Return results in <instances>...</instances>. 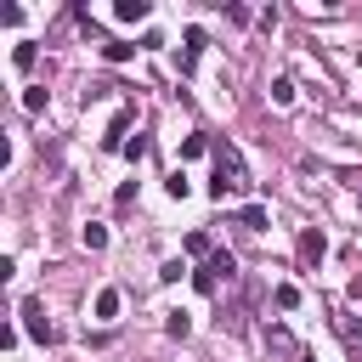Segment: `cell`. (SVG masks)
I'll return each instance as SVG.
<instances>
[{
    "label": "cell",
    "instance_id": "obj_1",
    "mask_svg": "<svg viewBox=\"0 0 362 362\" xmlns=\"http://www.w3.org/2000/svg\"><path fill=\"white\" fill-rule=\"evenodd\" d=\"M209 158H215V181H209V198H232V192H243L249 187V175H243V158H238V147L232 141H209Z\"/></svg>",
    "mask_w": 362,
    "mask_h": 362
},
{
    "label": "cell",
    "instance_id": "obj_2",
    "mask_svg": "<svg viewBox=\"0 0 362 362\" xmlns=\"http://www.w3.org/2000/svg\"><path fill=\"white\" fill-rule=\"evenodd\" d=\"M17 317H23V328H28L40 345H57V328L45 322V305H40V300H23V305H17Z\"/></svg>",
    "mask_w": 362,
    "mask_h": 362
},
{
    "label": "cell",
    "instance_id": "obj_3",
    "mask_svg": "<svg viewBox=\"0 0 362 362\" xmlns=\"http://www.w3.org/2000/svg\"><path fill=\"white\" fill-rule=\"evenodd\" d=\"M130 124H136V107L124 102V107H119V113L107 119V136H102V147H107V153H113V147L124 153V130H130Z\"/></svg>",
    "mask_w": 362,
    "mask_h": 362
},
{
    "label": "cell",
    "instance_id": "obj_4",
    "mask_svg": "<svg viewBox=\"0 0 362 362\" xmlns=\"http://www.w3.org/2000/svg\"><path fill=\"white\" fill-rule=\"evenodd\" d=\"M322 255H328V238H322V226H305V232H300V260H305V266H317Z\"/></svg>",
    "mask_w": 362,
    "mask_h": 362
},
{
    "label": "cell",
    "instance_id": "obj_5",
    "mask_svg": "<svg viewBox=\"0 0 362 362\" xmlns=\"http://www.w3.org/2000/svg\"><path fill=\"white\" fill-rule=\"evenodd\" d=\"M198 51H204V28H187V45H181V57H175V68L192 74V68H198Z\"/></svg>",
    "mask_w": 362,
    "mask_h": 362
},
{
    "label": "cell",
    "instance_id": "obj_6",
    "mask_svg": "<svg viewBox=\"0 0 362 362\" xmlns=\"http://www.w3.org/2000/svg\"><path fill=\"white\" fill-rule=\"evenodd\" d=\"M204 266H209V277H215V283H232V277H238V260H232V249H215Z\"/></svg>",
    "mask_w": 362,
    "mask_h": 362
},
{
    "label": "cell",
    "instance_id": "obj_7",
    "mask_svg": "<svg viewBox=\"0 0 362 362\" xmlns=\"http://www.w3.org/2000/svg\"><path fill=\"white\" fill-rule=\"evenodd\" d=\"M119 305H124V294H119V288H102V294H96V322H113Z\"/></svg>",
    "mask_w": 362,
    "mask_h": 362
},
{
    "label": "cell",
    "instance_id": "obj_8",
    "mask_svg": "<svg viewBox=\"0 0 362 362\" xmlns=\"http://www.w3.org/2000/svg\"><path fill=\"white\" fill-rule=\"evenodd\" d=\"M147 11H153L147 0H119V6H113V17H119V23H147Z\"/></svg>",
    "mask_w": 362,
    "mask_h": 362
},
{
    "label": "cell",
    "instance_id": "obj_9",
    "mask_svg": "<svg viewBox=\"0 0 362 362\" xmlns=\"http://www.w3.org/2000/svg\"><path fill=\"white\" fill-rule=\"evenodd\" d=\"M164 334H170V339H187V334H192V317H187V311H164Z\"/></svg>",
    "mask_w": 362,
    "mask_h": 362
},
{
    "label": "cell",
    "instance_id": "obj_10",
    "mask_svg": "<svg viewBox=\"0 0 362 362\" xmlns=\"http://www.w3.org/2000/svg\"><path fill=\"white\" fill-rule=\"evenodd\" d=\"M11 62H17V74H28V68L40 62V45H34V40H23V45L11 51Z\"/></svg>",
    "mask_w": 362,
    "mask_h": 362
},
{
    "label": "cell",
    "instance_id": "obj_11",
    "mask_svg": "<svg viewBox=\"0 0 362 362\" xmlns=\"http://www.w3.org/2000/svg\"><path fill=\"white\" fill-rule=\"evenodd\" d=\"M79 243H85V249H107V226H102V221L79 226Z\"/></svg>",
    "mask_w": 362,
    "mask_h": 362
},
{
    "label": "cell",
    "instance_id": "obj_12",
    "mask_svg": "<svg viewBox=\"0 0 362 362\" xmlns=\"http://www.w3.org/2000/svg\"><path fill=\"white\" fill-rule=\"evenodd\" d=\"M187 255H192V260H209V255H215L209 232H187Z\"/></svg>",
    "mask_w": 362,
    "mask_h": 362
},
{
    "label": "cell",
    "instance_id": "obj_13",
    "mask_svg": "<svg viewBox=\"0 0 362 362\" xmlns=\"http://www.w3.org/2000/svg\"><path fill=\"white\" fill-rule=\"evenodd\" d=\"M272 102H277V107H288V102H294V79H288V74H277V79H272Z\"/></svg>",
    "mask_w": 362,
    "mask_h": 362
},
{
    "label": "cell",
    "instance_id": "obj_14",
    "mask_svg": "<svg viewBox=\"0 0 362 362\" xmlns=\"http://www.w3.org/2000/svg\"><path fill=\"white\" fill-rule=\"evenodd\" d=\"M272 300H277V311H294V305H300V288H294V283H277Z\"/></svg>",
    "mask_w": 362,
    "mask_h": 362
},
{
    "label": "cell",
    "instance_id": "obj_15",
    "mask_svg": "<svg viewBox=\"0 0 362 362\" xmlns=\"http://www.w3.org/2000/svg\"><path fill=\"white\" fill-rule=\"evenodd\" d=\"M204 153H209L204 136H181V158H204Z\"/></svg>",
    "mask_w": 362,
    "mask_h": 362
},
{
    "label": "cell",
    "instance_id": "obj_16",
    "mask_svg": "<svg viewBox=\"0 0 362 362\" xmlns=\"http://www.w3.org/2000/svg\"><path fill=\"white\" fill-rule=\"evenodd\" d=\"M238 221H243L249 232H260V226H266V209H260V204H243V215H238Z\"/></svg>",
    "mask_w": 362,
    "mask_h": 362
},
{
    "label": "cell",
    "instance_id": "obj_17",
    "mask_svg": "<svg viewBox=\"0 0 362 362\" xmlns=\"http://www.w3.org/2000/svg\"><path fill=\"white\" fill-rule=\"evenodd\" d=\"M136 51H141V45H102V57H107V62H130Z\"/></svg>",
    "mask_w": 362,
    "mask_h": 362
},
{
    "label": "cell",
    "instance_id": "obj_18",
    "mask_svg": "<svg viewBox=\"0 0 362 362\" xmlns=\"http://www.w3.org/2000/svg\"><path fill=\"white\" fill-rule=\"evenodd\" d=\"M23 107H28V113H45V90L28 85V90H23Z\"/></svg>",
    "mask_w": 362,
    "mask_h": 362
},
{
    "label": "cell",
    "instance_id": "obj_19",
    "mask_svg": "<svg viewBox=\"0 0 362 362\" xmlns=\"http://www.w3.org/2000/svg\"><path fill=\"white\" fill-rule=\"evenodd\" d=\"M164 192H170V198H187V192H192V187H187V175H181V170H175V175H170V181H164Z\"/></svg>",
    "mask_w": 362,
    "mask_h": 362
},
{
    "label": "cell",
    "instance_id": "obj_20",
    "mask_svg": "<svg viewBox=\"0 0 362 362\" xmlns=\"http://www.w3.org/2000/svg\"><path fill=\"white\" fill-rule=\"evenodd\" d=\"M130 204H136V181H124V187L113 192V209H130Z\"/></svg>",
    "mask_w": 362,
    "mask_h": 362
},
{
    "label": "cell",
    "instance_id": "obj_21",
    "mask_svg": "<svg viewBox=\"0 0 362 362\" xmlns=\"http://www.w3.org/2000/svg\"><path fill=\"white\" fill-rule=\"evenodd\" d=\"M181 272H187L181 260H164V266H158V277H164V283H181Z\"/></svg>",
    "mask_w": 362,
    "mask_h": 362
},
{
    "label": "cell",
    "instance_id": "obj_22",
    "mask_svg": "<svg viewBox=\"0 0 362 362\" xmlns=\"http://www.w3.org/2000/svg\"><path fill=\"white\" fill-rule=\"evenodd\" d=\"M339 334H345V339H351V345H362V328H356V322H351V317H339Z\"/></svg>",
    "mask_w": 362,
    "mask_h": 362
},
{
    "label": "cell",
    "instance_id": "obj_23",
    "mask_svg": "<svg viewBox=\"0 0 362 362\" xmlns=\"http://www.w3.org/2000/svg\"><path fill=\"white\" fill-rule=\"evenodd\" d=\"M351 192H356V198H362V175H351Z\"/></svg>",
    "mask_w": 362,
    "mask_h": 362
},
{
    "label": "cell",
    "instance_id": "obj_24",
    "mask_svg": "<svg viewBox=\"0 0 362 362\" xmlns=\"http://www.w3.org/2000/svg\"><path fill=\"white\" fill-rule=\"evenodd\" d=\"M300 362H317V356H305V351H300Z\"/></svg>",
    "mask_w": 362,
    "mask_h": 362
},
{
    "label": "cell",
    "instance_id": "obj_25",
    "mask_svg": "<svg viewBox=\"0 0 362 362\" xmlns=\"http://www.w3.org/2000/svg\"><path fill=\"white\" fill-rule=\"evenodd\" d=\"M356 362H362V356H356Z\"/></svg>",
    "mask_w": 362,
    "mask_h": 362
}]
</instances>
